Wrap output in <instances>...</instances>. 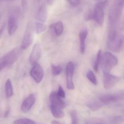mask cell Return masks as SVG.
<instances>
[{
  "instance_id": "5bb4252c",
  "label": "cell",
  "mask_w": 124,
  "mask_h": 124,
  "mask_svg": "<svg viewBox=\"0 0 124 124\" xmlns=\"http://www.w3.org/2000/svg\"><path fill=\"white\" fill-rule=\"evenodd\" d=\"M36 101V97L34 94L31 93L24 101L21 106V109L23 112H27L29 111Z\"/></svg>"
},
{
  "instance_id": "2e32d148",
  "label": "cell",
  "mask_w": 124,
  "mask_h": 124,
  "mask_svg": "<svg viewBox=\"0 0 124 124\" xmlns=\"http://www.w3.org/2000/svg\"><path fill=\"white\" fill-rule=\"evenodd\" d=\"M50 30L52 34H55L58 37L62 35L64 27L63 23L61 21H58L51 24Z\"/></svg>"
},
{
  "instance_id": "60d3db41",
  "label": "cell",
  "mask_w": 124,
  "mask_h": 124,
  "mask_svg": "<svg viewBox=\"0 0 124 124\" xmlns=\"http://www.w3.org/2000/svg\"><path fill=\"white\" fill-rule=\"evenodd\" d=\"M38 1H40V0H38Z\"/></svg>"
},
{
  "instance_id": "9a60e30c",
  "label": "cell",
  "mask_w": 124,
  "mask_h": 124,
  "mask_svg": "<svg viewBox=\"0 0 124 124\" xmlns=\"http://www.w3.org/2000/svg\"><path fill=\"white\" fill-rule=\"evenodd\" d=\"M36 18L38 21L45 23L47 18V10L45 4L41 5L38 8L36 14Z\"/></svg>"
},
{
  "instance_id": "ee69618b",
  "label": "cell",
  "mask_w": 124,
  "mask_h": 124,
  "mask_svg": "<svg viewBox=\"0 0 124 124\" xmlns=\"http://www.w3.org/2000/svg\"></svg>"
},
{
  "instance_id": "b9f144b4",
  "label": "cell",
  "mask_w": 124,
  "mask_h": 124,
  "mask_svg": "<svg viewBox=\"0 0 124 124\" xmlns=\"http://www.w3.org/2000/svg\"></svg>"
},
{
  "instance_id": "e575fe53",
  "label": "cell",
  "mask_w": 124,
  "mask_h": 124,
  "mask_svg": "<svg viewBox=\"0 0 124 124\" xmlns=\"http://www.w3.org/2000/svg\"><path fill=\"white\" fill-rule=\"evenodd\" d=\"M5 24L4 23L2 24L1 28H0V36H2L5 30Z\"/></svg>"
},
{
  "instance_id": "6da1fadb",
  "label": "cell",
  "mask_w": 124,
  "mask_h": 124,
  "mask_svg": "<svg viewBox=\"0 0 124 124\" xmlns=\"http://www.w3.org/2000/svg\"><path fill=\"white\" fill-rule=\"evenodd\" d=\"M22 49L19 47L13 48L2 58L0 61V70L10 66L16 61L21 55Z\"/></svg>"
},
{
  "instance_id": "83f0119b",
  "label": "cell",
  "mask_w": 124,
  "mask_h": 124,
  "mask_svg": "<svg viewBox=\"0 0 124 124\" xmlns=\"http://www.w3.org/2000/svg\"><path fill=\"white\" fill-rule=\"evenodd\" d=\"M94 14L93 11L91 9H88L87 11L84 15V19L87 21L93 20Z\"/></svg>"
},
{
  "instance_id": "8fae6325",
  "label": "cell",
  "mask_w": 124,
  "mask_h": 124,
  "mask_svg": "<svg viewBox=\"0 0 124 124\" xmlns=\"http://www.w3.org/2000/svg\"><path fill=\"white\" fill-rule=\"evenodd\" d=\"M31 77L36 83H39L43 77L44 72L41 66L39 64H34L30 72Z\"/></svg>"
},
{
  "instance_id": "4dcf8cb0",
  "label": "cell",
  "mask_w": 124,
  "mask_h": 124,
  "mask_svg": "<svg viewBox=\"0 0 124 124\" xmlns=\"http://www.w3.org/2000/svg\"><path fill=\"white\" fill-rule=\"evenodd\" d=\"M117 29L120 31L124 30V16H121L117 22Z\"/></svg>"
},
{
  "instance_id": "cb8c5ba5",
  "label": "cell",
  "mask_w": 124,
  "mask_h": 124,
  "mask_svg": "<svg viewBox=\"0 0 124 124\" xmlns=\"http://www.w3.org/2000/svg\"><path fill=\"white\" fill-rule=\"evenodd\" d=\"M86 77L88 80L94 85H96L97 83V79L94 73L92 70H89L86 74Z\"/></svg>"
},
{
  "instance_id": "e0dca14e",
  "label": "cell",
  "mask_w": 124,
  "mask_h": 124,
  "mask_svg": "<svg viewBox=\"0 0 124 124\" xmlns=\"http://www.w3.org/2000/svg\"><path fill=\"white\" fill-rule=\"evenodd\" d=\"M88 31L86 29L81 30L79 33L80 39V51L82 54L85 53V40L87 37Z\"/></svg>"
},
{
  "instance_id": "7a4b0ae2",
  "label": "cell",
  "mask_w": 124,
  "mask_h": 124,
  "mask_svg": "<svg viewBox=\"0 0 124 124\" xmlns=\"http://www.w3.org/2000/svg\"><path fill=\"white\" fill-rule=\"evenodd\" d=\"M20 13V9L18 7H15L12 8L9 13L8 27V34L10 35H13L17 30Z\"/></svg>"
},
{
  "instance_id": "1f68e13d",
  "label": "cell",
  "mask_w": 124,
  "mask_h": 124,
  "mask_svg": "<svg viewBox=\"0 0 124 124\" xmlns=\"http://www.w3.org/2000/svg\"><path fill=\"white\" fill-rule=\"evenodd\" d=\"M71 6L77 7L80 4V0H66Z\"/></svg>"
},
{
  "instance_id": "ac0fdd59",
  "label": "cell",
  "mask_w": 124,
  "mask_h": 124,
  "mask_svg": "<svg viewBox=\"0 0 124 124\" xmlns=\"http://www.w3.org/2000/svg\"><path fill=\"white\" fill-rule=\"evenodd\" d=\"M108 40H112L115 39L117 35L116 23H108Z\"/></svg>"
},
{
  "instance_id": "277c9868",
  "label": "cell",
  "mask_w": 124,
  "mask_h": 124,
  "mask_svg": "<svg viewBox=\"0 0 124 124\" xmlns=\"http://www.w3.org/2000/svg\"><path fill=\"white\" fill-rule=\"evenodd\" d=\"M108 3L107 0L101 1L96 3L93 10V20L100 26H102L104 21V10Z\"/></svg>"
},
{
  "instance_id": "74e56055",
  "label": "cell",
  "mask_w": 124,
  "mask_h": 124,
  "mask_svg": "<svg viewBox=\"0 0 124 124\" xmlns=\"http://www.w3.org/2000/svg\"><path fill=\"white\" fill-rule=\"evenodd\" d=\"M51 124H61V123L58 121H56V120H53L51 122Z\"/></svg>"
},
{
  "instance_id": "d6a6232c",
  "label": "cell",
  "mask_w": 124,
  "mask_h": 124,
  "mask_svg": "<svg viewBox=\"0 0 124 124\" xmlns=\"http://www.w3.org/2000/svg\"><path fill=\"white\" fill-rule=\"evenodd\" d=\"M57 93L60 97L62 98H64L66 97V94L65 92L61 85H60L59 87Z\"/></svg>"
},
{
  "instance_id": "9c48e42d",
  "label": "cell",
  "mask_w": 124,
  "mask_h": 124,
  "mask_svg": "<svg viewBox=\"0 0 124 124\" xmlns=\"http://www.w3.org/2000/svg\"><path fill=\"white\" fill-rule=\"evenodd\" d=\"M74 70L75 66L74 63L72 62H70L67 64L66 69L67 87L70 90L74 89V85L72 79V76L74 75Z\"/></svg>"
},
{
  "instance_id": "ffe728a7",
  "label": "cell",
  "mask_w": 124,
  "mask_h": 124,
  "mask_svg": "<svg viewBox=\"0 0 124 124\" xmlns=\"http://www.w3.org/2000/svg\"><path fill=\"white\" fill-rule=\"evenodd\" d=\"M50 108L52 115L55 118H61L64 116V114L62 109L52 105H50Z\"/></svg>"
},
{
  "instance_id": "4316f807",
  "label": "cell",
  "mask_w": 124,
  "mask_h": 124,
  "mask_svg": "<svg viewBox=\"0 0 124 124\" xmlns=\"http://www.w3.org/2000/svg\"><path fill=\"white\" fill-rule=\"evenodd\" d=\"M62 71V69L60 66H56L52 64L51 65V71L54 76L59 75Z\"/></svg>"
},
{
  "instance_id": "7c38bea8",
  "label": "cell",
  "mask_w": 124,
  "mask_h": 124,
  "mask_svg": "<svg viewBox=\"0 0 124 124\" xmlns=\"http://www.w3.org/2000/svg\"><path fill=\"white\" fill-rule=\"evenodd\" d=\"M42 54V48L39 43H36L34 45L29 58V61L32 65L37 63L39 60Z\"/></svg>"
},
{
  "instance_id": "f35d334b",
  "label": "cell",
  "mask_w": 124,
  "mask_h": 124,
  "mask_svg": "<svg viewBox=\"0 0 124 124\" xmlns=\"http://www.w3.org/2000/svg\"><path fill=\"white\" fill-rule=\"evenodd\" d=\"M96 0V1H98V0Z\"/></svg>"
},
{
  "instance_id": "f1b7e54d",
  "label": "cell",
  "mask_w": 124,
  "mask_h": 124,
  "mask_svg": "<svg viewBox=\"0 0 124 124\" xmlns=\"http://www.w3.org/2000/svg\"><path fill=\"white\" fill-rule=\"evenodd\" d=\"M106 123L101 119L99 118H90L86 121V124H105Z\"/></svg>"
},
{
  "instance_id": "d4e9b609",
  "label": "cell",
  "mask_w": 124,
  "mask_h": 124,
  "mask_svg": "<svg viewBox=\"0 0 124 124\" xmlns=\"http://www.w3.org/2000/svg\"><path fill=\"white\" fill-rule=\"evenodd\" d=\"M14 123L15 124H34L36 123L32 120L28 118H22V119H18L16 120L14 122Z\"/></svg>"
},
{
  "instance_id": "ba28073f",
  "label": "cell",
  "mask_w": 124,
  "mask_h": 124,
  "mask_svg": "<svg viewBox=\"0 0 124 124\" xmlns=\"http://www.w3.org/2000/svg\"><path fill=\"white\" fill-rule=\"evenodd\" d=\"M123 8L122 6L116 5L110 8L108 17V23L117 24L118 19L121 16Z\"/></svg>"
},
{
  "instance_id": "30bf717a",
  "label": "cell",
  "mask_w": 124,
  "mask_h": 124,
  "mask_svg": "<svg viewBox=\"0 0 124 124\" xmlns=\"http://www.w3.org/2000/svg\"><path fill=\"white\" fill-rule=\"evenodd\" d=\"M119 77L110 74L109 73L104 74V87L106 89H109L115 85L120 80Z\"/></svg>"
},
{
  "instance_id": "7bdbcfd3",
  "label": "cell",
  "mask_w": 124,
  "mask_h": 124,
  "mask_svg": "<svg viewBox=\"0 0 124 124\" xmlns=\"http://www.w3.org/2000/svg\"></svg>"
},
{
  "instance_id": "d590c367",
  "label": "cell",
  "mask_w": 124,
  "mask_h": 124,
  "mask_svg": "<svg viewBox=\"0 0 124 124\" xmlns=\"http://www.w3.org/2000/svg\"><path fill=\"white\" fill-rule=\"evenodd\" d=\"M55 1V0H47V4L48 5H51L53 4Z\"/></svg>"
},
{
  "instance_id": "52a82bcc",
  "label": "cell",
  "mask_w": 124,
  "mask_h": 124,
  "mask_svg": "<svg viewBox=\"0 0 124 124\" xmlns=\"http://www.w3.org/2000/svg\"><path fill=\"white\" fill-rule=\"evenodd\" d=\"M108 48L113 52L118 53L124 48V36H117L113 40L107 41Z\"/></svg>"
},
{
  "instance_id": "5b68a950",
  "label": "cell",
  "mask_w": 124,
  "mask_h": 124,
  "mask_svg": "<svg viewBox=\"0 0 124 124\" xmlns=\"http://www.w3.org/2000/svg\"><path fill=\"white\" fill-rule=\"evenodd\" d=\"M33 26L31 22L27 24L24 31L21 48L22 50L28 48L32 43L33 40Z\"/></svg>"
},
{
  "instance_id": "8992f818",
  "label": "cell",
  "mask_w": 124,
  "mask_h": 124,
  "mask_svg": "<svg viewBox=\"0 0 124 124\" xmlns=\"http://www.w3.org/2000/svg\"><path fill=\"white\" fill-rule=\"evenodd\" d=\"M99 99L100 101L106 104L124 101V90L115 93L103 95L99 97Z\"/></svg>"
},
{
  "instance_id": "8d00e7d4",
  "label": "cell",
  "mask_w": 124,
  "mask_h": 124,
  "mask_svg": "<svg viewBox=\"0 0 124 124\" xmlns=\"http://www.w3.org/2000/svg\"><path fill=\"white\" fill-rule=\"evenodd\" d=\"M9 112H10V109L8 108V109L6 110V111L5 112V114H4L5 116H7L8 115Z\"/></svg>"
},
{
  "instance_id": "836d02e7",
  "label": "cell",
  "mask_w": 124,
  "mask_h": 124,
  "mask_svg": "<svg viewBox=\"0 0 124 124\" xmlns=\"http://www.w3.org/2000/svg\"><path fill=\"white\" fill-rule=\"evenodd\" d=\"M22 5L23 10H24L26 8L27 0H22Z\"/></svg>"
},
{
  "instance_id": "ab89813d",
  "label": "cell",
  "mask_w": 124,
  "mask_h": 124,
  "mask_svg": "<svg viewBox=\"0 0 124 124\" xmlns=\"http://www.w3.org/2000/svg\"></svg>"
},
{
  "instance_id": "44dd1931",
  "label": "cell",
  "mask_w": 124,
  "mask_h": 124,
  "mask_svg": "<svg viewBox=\"0 0 124 124\" xmlns=\"http://www.w3.org/2000/svg\"><path fill=\"white\" fill-rule=\"evenodd\" d=\"M5 90L7 98H10L13 95V88L11 81L10 79L7 80L6 82Z\"/></svg>"
},
{
  "instance_id": "f546056e",
  "label": "cell",
  "mask_w": 124,
  "mask_h": 124,
  "mask_svg": "<svg viewBox=\"0 0 124 124\" xmlns=\"http://www.w3.org/2000/svg\"><path fill=\"white\" fill-rule=\"evenodd\" d=\"M70 116L71 119L72 124H77L78 123V119L77 115V112L72 110L70 112Z\"/></svg>"
},
{
  "instance_id": "603a6c76",
  "label": "cell",
  "mask_w": 124,
  "mask_h": 124,
  "mask_svg": "<svg viewBox=\"0 0 124 124\" xmlns=\"http://www.w3.org/2000/svg\"><path fill=\"white\" fill-rule=\"evenodd\" d=\"M101 50H99L97 53L96 59L93 64V70L96 72H97L98 71L99 66L100 62H101Z\"/></svg>"
},
{
  "instance_id": "4fadbf2b",
  "label": "cell",
  "mask_w": 124,
  "mask_h": 124,
  "mask_svg": "<svg viewBox=\"0 0 124 124\" xmlns=\"http://www.w3.org/2000/svg\"><path fill=\"white\" fill-rule=\"evenodd\" d=\"M50 105L63 109L66 107V104L62 98L58 95L57 92L53 91L50 95Z\"/></svg>"
},
{
  "instance_id": "7402d4cb",
  "label": "cell",
  "mask_w": 124,
  "mask_h": 124,
  "mask_svg": "<svg viewBox=\"0 0 124 124\" xmlns=\"http://www.w3.org/2000/svg\"><path fill=\"white\" fill-rule=\"evenodd\" d=\"M47 27L44 23L37 22L35 23V30L37 34H40L46 30Z\"/></svg>"
},
{
  "instance_id": "d6986e66",
  "label": "cell",
  "mask_w": 124,
  "mask_h": 124,
  "mask_svg": "<svg viewBox=\"0 0 124 124\" xmlns=\"http://www.w3.org/2000/svg\"><path fill=\"white\" fill-rule=\"evenodd\" d=\"M103 103L97 101H91L86 103V106L93 111H96L103 106Z\"/></svg>"
},
{
  "instance_id": "3957f363",
  "label": "cell",
  "mask_w": 124,
  "mask_h": 124,
  "mask_svg": "<svg viewBox=\"0 0 124 124\" xmlns=\"http://www.w3.org/2000/svg\"><path fill=\"white\" fill-rule=\"evenodd\" d=\"M118 63L117 58L109 52L104 53L101 56V64L104 74L109 73L112 69Z\"/></svg>"
},
{
  "instance_id": "484cf974",
  "label": "cell",
  "mask_w": 124,
  "mask_h": 124,
  "mask_svg": "<svg viewBox=\"0 0 124 124\" xmlns=\"http://www.w3.org/2000/svg\"><path fill=\"white\" fill-rule=\"evenodd\" d=\"M124 122V116H117L111 118L110 120V123L119 124Z\"/></svg>"
}]
</instances>
